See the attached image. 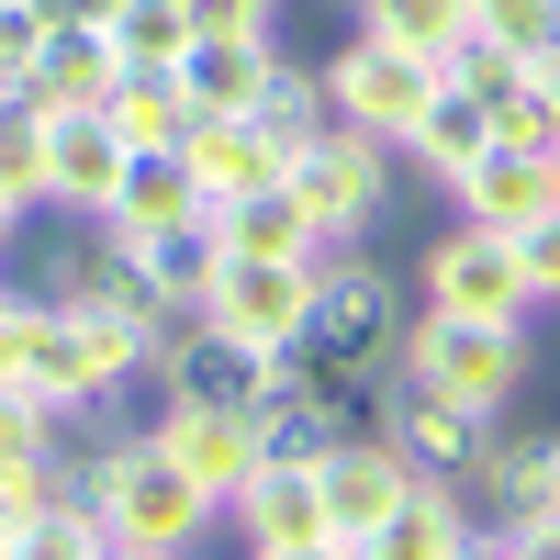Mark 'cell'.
Segmentation results:
<instances>
[{
	"mask_svg": "<svg viewBox=\"0 0 560 560\" xmlns=\"http://www.w3.org/2000/svg\"><path fill=\"white\" fill-rule=\"evenodd\" d=\"M113 135H124V147L135 158H179V147H191V90H179V68H124V90H113Z\"/></svg>",
	"mask_w": 560,
	"mask_h": 560,
	"instance_id": "cell-22",
	"label": "cell"
},
{
	"mask_svg": "<svg viewBox=\"0 0 560 560\" xmlns=\"http://www.w3.org/2000/svg\"><path fill=\"white\" fill-rule=\"evenodd\" d=\"M34 113H45V202L102 224V202H113V179L135 168V147L113 135V113H102V102H90V113H57V102H34Z\"/></svg>",
	"mask_w": 560,
	"mask_h": 560,
	"instance_id": "cell-7",
	"label": "cell"
},
{
	"mask_svg": "<svg viewBox=\"0 0 560 560\" xmlns=\"http://www.w3.org/2000/svg\"><path fill=\"white\" fill-rule=\"evenodd\" d=\"M45 0H0V102H23V68H34V45H45Z\"/></svg>",
	"mask_w": 560,
	"mask_h": 560,
	"instance_id": "cell-33",
	"label": "cell"
},
{
	"mask_svg": "<svg viewBox=\"0 0 560 560\" xmlns=\"http://www.w3.org/2000/svg\"><path fill=\"white\" fill-rule=\"evenodd\" d=\"M12 236H23V202H0V258H12Z\"/></svg>",
	"mask_w": 560,
	"mask_h": 560,
	"instance_id": "cell-43",
	"label": "cell"
},
{
	"mask_svg": "<svg viewBox=\"0 0 560 560\" xmlns=\"http://www.w3.org/2000/svg\"><path fill=\"white\" fill-rule=\"evenodd\" d=\"M471 538H482V527H471V504H459L438 471H415V493L382 516V538H370L359 560H459Z\"/></svg>",
	"mask_w": 560,
	"mask_h": 560,
	"instance_id": "cell-20",
	"label": "cell"
},
{
	"mask_svg": "<svg viewBox=\"0 0 560 560\" xmlns=\"http://www.w3.org/2000/svg\"><path fill=\"white\" fill-rule=\"evenodd\" d=\"M0 202H45V113L34 102H0Z\"/></svg>",
	"mask_w": 560,
	"mask_h": 560,
	"instance_id": "cell-28",
	"label": "cell"
},
{
	"mask_svg": "<svg viewBox=\"0 0 560 560\" xmlns=\"http://www.w3.org/2000/svg\"><path fill=\"white\" fill-rule=\"evenodd\" d=\"M68 427H79V415L34 404V393H0V471H23V459H68Z\"/></svg>",
	"mask_w": 560,
	"mask_h": 560,
	"instance_id": "cell-29",
	"label": "cell"
},
{
	"mask_svg": "<svg viewBox=\"0 0 560 560\" xmlns=\"http://www.w3.org/2000/svg\"><path fill=\"white\" fill-rule=\"evenodd\" d=\"M549 168H560V158H527V147H493V158H482L471 179H459L448 202H459V224H482V236H527V224H538V213L560 202V179H549Z\"/></svg>",
	"mask_w": 560,
	"mask_h": 560,
	"instance_id": "cell-15",
	"label": "cell"
},
{
	"mask_svg": "<svg viewBox=\"0 0 560 560\" xmlns=\"http://www.w3.org/2000/svg\"><path fill=\"white\" fill-rule=\"evenodd\" d=\"M191 34H280V0H179Z\"/></svg>",
	"mask_w": 560,
	"mask_h": 560,
	"instance_id": "cell-37",
	"label": "cell"
},
{
	"mask_svg": "<svg viewBox=\"0 0 560 560\" xmlns=\"http://www.w3.org/2000/svg\"><path fill=\"white\" fill-rule=\"evenodd\" d=\"M12 560H102V516H90L79 493H57V504L12 538Z\"/></svg>",
	"mask_w": 560,
	"mask_h": 560,
	"instance_id": "cell-31",
	"label": "cell"
},
{
	"mask_svg": "<svg viewBox=\"0 0 560 560\" xmlns=\"http://www.w3.org/2000/svg\"><path fill=\"white\" fill-rule=\"evenodd\" d=\"M325 90H337V124L382 135V147L404 158V135L427 124V102L448 90V68H438V57H415V45H382V34H348L337 57H325Z\"/></svg>",
	"mask_w": 560,
	"mask_h": 560,
	"instance_id": "cell-3",
	"label": "cell"
},
{
	"mask_svg": "<svg viewBox=\"0 0 560 560\" xmlns=\"http://www.w3.org/2000/svg\"><path fill=\"white\" fill-rule=\"evenodd\" d=\"M269 382H280V359H258V348H236V337H213V325L158 370V393H168V404H191V415H258Z\"/></svg>",
	"mask_w": 560,
	"mask_h": 560,
	"instance_id": "cell-11",
	"label": "cell"
},
{
	"mask_svg": "<svg viewBox=\"0 0 560 560\" xmlns=\"http://www.w3.org/2000/svg\"><path fill=\"white\" fill-rule=\"evenodd\" d=\"M448 493L471 504V527H527V516H549V427H538V438H504V427H493V448H482Z\"/></svg>",
	"mask_w": 560,
	"mask_h": 560,
	"instance_id": "cell-10",
	"label": "cell"
},
{
	"mask_svg": "<svg viewBox=\"0 0 560 560\" xmlns=\"http://www.w3.org/2000/svg\"><path fill=\"white\" fill-rule=\"evenodd\" d=\"M202 213V179L179 168V158H135L124 179H113V202H102V236L113 247H135V236H168V224H191Z\"/></svg>",
	"mask_w": 560,
	"mask_h": 560,
	"instance_id": "cell-21",
	"label": "cell"
},
{
	"mask_svg": "<svg viewBox=\"0 0 560 560\" xmlns=\"http://www.w3.org/2000/svg\"><path fill=\"white\" fill-rule=\"evenodd\" d=\"M113 45H124V68H179L191 57V12H179V0H124Z\"/></svg>",
	"mask_w": 560,
	"mask_h": 560,
	"instance_id": "cell-27",
	"label": "cell"
},
{
	"mask_svg": "<svg viewBox=\"0 0 560 560\" xmlns=\"http://www.w3.org/2000/svg\"><path fill=\"white\" fill-rule=\"evenodd\" d=\"M359 34H382V45H415V57H459V45H471V0H359L348 12Z\"/></svg>",
	"mask_w": 560,
	"mask_h": 560,
	"instance_id": "cell-25",
	"label": "cell"
},
{
	"mask_svg": "<svg viewBox=\"0 0 560 560\" xmlns=\"http://www.w3.org/2000/svg\"><path fill=\"white\" fill-rule=\"evenodd\" d=\"M448 79L459 90H471V102H516V90H527V57H504V45H459V57H448Z\"/></svg>",
	"mask_w": 560,
	"mask_h": 560,
	"instance_id": "cell-34",
	"label": "cell"
},
{
	"mask_svg": "<svg viewBox=\"0 0 560 560\" xmlns=\"http://www.w3.org/2000/svg\"><path fill=\"white\" fill-rule=\"evenodd\" d=\"M269 147H280V168H292L303 147H325V135H337V90H325V68H292L280 57V79L258 90V113H247Z\"/></svg>",
	"mask_w": 560,
	"mask_h": 560,
	"instance_id": "cell-23",
	"label": "cell"
},
{
	"mask_svg": "<svg viewBox=\"0 0 560 560\" xmlns=\"http://www.w3.org/2000/svg\"><path fill=\"white\" fill-rule=\"evenodd\" d=\"M68 493L102 516V538H135V549H191L202 527H213V504H202V482L179 471V459L158 448V427H135V438H68Z\"/></svg>",
	"mask_w": 560,
	"mask_h": 560,
	"instance_id": "cell-1",
	"label": "cell"
},
{
	"mask_svg": "<svg viewBox=\"0 0 560 560\" xmlns=\"http://www.w3.org/2000/svg\"><path fill=\"white\" fill-rule=\"evenodd\" d=\"M57 493H68V459H23V471H0V538H23Z\"/></svg>",
	"mask_w": 560,
	"mask_h": 560,
	"instance_id": "cell-32",
	"label": "cell"
},
{
	"mask_svg": "<svg viewBox=\"0 0 560 560\" xmlns=\"http://www.w3.org/2000/svg\"><path fill=\"white\" fill-rule=\"evenodd\" d=\"M527 370H538L527 325H471V314H427V303H415V337H404V382H427V393L471 404V415H504V404L527 393Z\"/></svg>",
	"mask_w": 560,
	"mask_h": 560,
	"instance_id": "cell-2",
	"label": "cell"
},
{
	"mask_svg": "<svg viewBox=\"0 0 560 560\" xmlns=\"http://www.w3.org/2000/svg\"><path fill=\"white\" fill-rule=\"evenodd\" d=\"M527 102L560 124V45H549V57H527Z\"/></svg>",
	"mask_w": 560,
	"mask_h": 560,
	"instance_id": "cell-38",
	"label": "cell"
},
{
	"mask_svg": "<svg viewBox=\"0 0 560 560\" xmlns=\"http://www.w3.org/2000/svg\"><path fill=\"white\" fill-rule=\"evenodd\" d=\"M549 516H560V427H549Z\"/></svg>",
	"mask_w": 560,
	"mask_h": 560,
	"instance_id": "cell-44",
	"label": "cell"
},
{
	"mask_svg": "<svg viewBox=\"0 0 560 560\" xmlns=\"http://www.w3.org/2000/svg\"><path fill=\"white\" fill-rule=\"evenodd\" d=\"M124 258L147 269L168 303H202V292H213V269H224V236H213V213H191V224H168V236H135Z\"/></svg>",
	"mask_w": 560,
	"mask_h": 560,
	"instance_id": "cell-24",
	"label": "cell"
},
{
	"mask_svg": "<svg viewBox=\"0 0 560 560\" xmlns=\"http://www.w3.org/2000/svg\"><path fill=\"white\" fill-rule=\"evenodd\" d=\"M303 314H314V269H292V258H224L213 292H202V325L258 348V359H292Z\"/></svg>",
	"mask_w": 560,
	"mask_h": 560,
	"instance_id": "cell-6",
	"label": "cell"
},
{
	"mask_svg": "<svg viewBox=\"0 0 560 560\" xmlns=\"http://www.w3.org/2000/svg\"><path fill=\"white\" fill-rule=\"evenodd\" d=\"M504 538H516L527 560H560V516H527V527H504Z\"/></svg>",
	"mask_w": 560,
	"mask_h": 560,
	"instance_id": "cell-40",
	"label": "cell"
},
{
	"mask_svg": "<svg viewBox=\"0 0 560 560\" xmlns=\"http://www.w3.org/2000/svg\"><path fill=\"white\" fill-rule=\"evenodd\" d=\"M45 12H57V23H102V34H113V12H124V0H45Z\"/></svg>",
	"mask_w": 560,
	"mask_h": 560,
	"instance_id": "cell-41",
	"label": "cell"
},
{
	"mask_svg": "<svg viewBox=\"0 0 560 560\" xmlns=\"http://www.w3.org/2000/svg\"><path fill=\"white\" fill-rule=\"evenodd\" d=\"M516 269H527V292H538V303H560V202L516 236Z\"/></svg>",
	"mask_w": 560,
	"mask_h": 560,
	"instance_id": "cell-35",
	"label": "cell"
},
{
	"mask_svg": "<svg viewBox=\"0 0 560 560\" xmlns=\"http://www.w3.org/2000/svg\"><path fill=\"white\" fill-rule=\"evenodd\" d=\"M247 438H258V459H325V448H337V415L280 370V382L258 393V415H247Z\"/></svg>",
	"mask_w": 560,
	"mask_h": 560,
	"instance_id": "cell-26",
	"label": "cell"
},
{
	"mask_svg": "<svg viewBox=\"0 0 560 560\" xmlns=\"http://www.w3.org/2000/svg\"><path fill=\"white\" fill-rule=\"evenodd\" d=\"M179 168L202 179V213H213V202H236V191L292 179V168H280V147H269L247 113H202V124H191V147H179Z\"/></svg>",
	"mask_w": 560,
	"mask_h": 560,
	"instance_id": "cell-18",
	"label": "cell"
},
{
	"mask_svg": "<svg viewBox=\"0 0 560 560\" xmlns=\"http://www.w3.org/2000/svg\"><path fill=\"white\" fill-rule=\"evenodd\" d=\"M124 90V45L102 23H45L34 45V68H23V102H57V113H90V102H113Z\"/></svg>",
	"mask_w": 560,
	"mask_h": 560,
	"instance_id": "cell-13",
	"label": "cell"
},
{
	"mask_svg": "<svg viewBox=\"0 0 560 560\" xmlns=\"http://www.w3.org/2000/svg\"><path fill=\"white\" fill-rule=\"evenodd\" d=\"M459 560H527V549H516V538H504V527H482V538H471V549H459Z\"/></svg>",
	"mask_w": 560,
	"mask_h": 560,
	"instance_id": "cell-42",
	"label": "cell"
},
{
	"mask_svg": "<svg viewBox=\"0 0 560 560\" xmlns=\"http://www.w3.org/2000/svg\"><path fill=\"white\" fill-rule=\"evenodd\" d=\"M292 191H303V213L325 224V247H359L370 224L393 213V147H382V135H359V124H337L325 147L292 158Z\"/></svg>",
	"mask_w": 560,
	"mask_h": 560,
	"instance_id": "cell-5",
	"label": "cell"
},
{
	"mask_svg": "<svg viewBox=\"0 0 560 560\" xmlns=\"http://www.w3.org/2000/svg\"><path fill=\"white\" fill-rule=\"evenodd\" d=\"M404 158H415V179H438V191H459V179H471L482 158H493V102H471V90H438L427 102V124L404 135Z\"/></svg>",
	"mask_w": 560,
	"mask_h": 560,
	"instance_id": "cell-19",
	"label": "cell"
},
{
	"mask_svg": "<svg viewBox=\"0 0 560 560\" xmlns=\"http://www.w3.org/2000/svg\"><path fill=\"white\" fill-rule=\"evenodd\" d=\"M493 427H504V415H471V404H448L427 382H393V404H382V438L415 459V471H438V482L471 471V459L493 448Z\"/></svg>",
	"mask_w": 560,
	"mask_h": 560,
	"instance_id": "cell-9",
	"label": "cell"
},
{
	"mask_svg": "<svg viewBox=\"0 0 560 560\" xmlns=\"http://www.w3.org/2000/svg\"><path fill=\"white\" fill-rule=\"evenodd\" d=\"M337 12H359V0H337Z\"/></svg>",
	"mask_w": 560,
	"mask_h": 560,
	"instance_id": "cell-45",
	"label": "cell"
},
{
	"mask_svg": "<svg viewBox=\"0 0 560 560\" xmlns=\"http://www.w3.org/2000/svg\"><path fill=\"white\" fill-rule=\"evenodd\" d=\"M158 448H168L179 471L202 482V504H213V516H224V504H236V482L258 471L247 415H191V404H158Z\"/></svg>",
	"mask_w": 560,
	"mask_h": 560,
	"instance_id": "cell-14",
	"label": "cell"
},
{
	"mask_svg": "<svg viewBox=\"0 0 560 560\" xmlns=\"http://www.w3.org/2000/svg\"><path fill=\"white\" fill-rule=\"evenodd\" d=\"M247 560H359L348 538H292V549H247Z\"/></svg>",
	"mask_w": 560,
	"mask_h": 560,
	"instance_id": "cell-39",
	"label": "cell"
},
{
	"mask_svg": "<svg viewBox=\"0 0 560 560\" xmlns=\"http://www.w3.org/2000/svg\"><path fill=\"white\" fill-rule=\"evenodd\" d=\"M269 79H280V34H191V57H179L191 113H258Z\"/></svg>",
	"mask_w": 560,
	"mask_h": 560,
	"instance_id": "cell-17",
	"label": "cell"
},
{
	"mask_svg": "<svg viewBox=\"0 0 560 560\" xmlns=\"http://www.w3.org/2000/svg\"><path fill=\"white\" fill-rule=\"evenodd\" d=\"M415 303L427 314H471V325H527L538 292L516 269V236H482V224H448V236L415 258Z\"/></svg>",
	"mask_w": 560,
	"mask_h": 560,
	"instance_id": "cell-4",
	"label": "cell"
},
{
	"mask_svg": "<svg viewBox=\"0 0 560 560\" xmlns=\"http://www.w3.org/2000/svg\"><path fill=\"white\" fill-rule=\"evenodd\" d=\"M0 560H12V538H0Z\"/></svg>",
	"mask_w": 560,
	"mask_h": 560,
	"instance_id": "cell-46",
	"label": "cell"
},
{
	"mask_svg": "<svg viewBox=\"0 0 560 560\" xmlns=\"http://www.w3.org/2000/svg\"><path fill=\"white\" fill-rule=\"evenodd\" d=\"M549 179H560V168H549Z\"/></svg>",
	"mask_w": 560,
	"mask_h": 560,
	"instance_id": "cell-47",
	"label": "cell"
},
{
	"mask_svg": "<svg viewBox=\"0 0 560 560\" xmlns=\"http://www.w3.org/2000/svg\"><path fill=\"white\" fill-rule=\"evenodd\" d=\"M23 382H34V303L0 292V393H23Z\"/></svg>",
	"mask_w": 560,
	"mask_h": 560,
	"instance_id": "cell-36",
	"label": "cell"
},
{
	"mask_svg": "<svg viewBox=\"0 0 560 560\" xmlns=\"http://www.w3.org/2000/svg\"><path fill=\"white\" fill-rule=\"evenodd\" d=\"M236 538L247 549H292V538H325V471L314 459H258V471L236 482Z\"/></svg>",
	"mask_w": 560,
	"mask_h": 560,
	"instance_id": "cell-12",
	"label": "cell"
},
{
	"mask_svg": "<svg viewBox=\"0 0 560 560\" xmlns=\"http://www.w3.org/2000/svg\"><path fill=\"white\" fill-rule=\"evenodd\" d=\"M213 236H224V258H292V269H314V258H325V224L303 213V191H292V179L213 202Z\"/></svg>",
	"mask_w": 560,
	"mask_h": 560,
	"instance_id": "cell-16",
	"label": "cell"
},
{
	"mask_svg": "<svg viewBox=\"0 0 560 560\" xmlns=\"http://www.w3.org/2000/svg\"><path fill=\"white\" fill-rule=\"evenodd\" d=\"M314 471H325V538H348V549H370L382 516L415 493V459H404L393 438H337Z\"/></svg>",
	"mask_w": 560,
	"mask_h": 560,
	"instance_id": "cell-8",
	"label": "cell"
},
{
	"mask_svg": "<svg viewBox=\"0 0 560 560\" xmlns=\"http://www.w3.org/2000/svg\"><path fill=\"white\" fill-rule=\"evenodd\" d=\"M471 34L504 57H549L560 45V0H471Z\"/></svg>",
	"mask_w": 560,
	"mask_h": 560,
	"instance_id": "cell-30",
	"label": "cell"
}]
</instances>
